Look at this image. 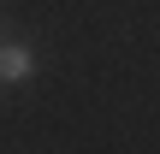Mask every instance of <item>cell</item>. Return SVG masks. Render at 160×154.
<instances>
[{
  "label": "cell",
  "instance_id": "obj_1",
  "mask_svg": "<svg viewBox=\"0 0 160 154\" xmlns=\"http://www.w3.org/2000/svg\"><path fill=\"white\" fill-rule=\"evenodd\" d=\"M30 71H36V59H30V47H24V42L0 47V77H6V83H24Z\"/></svg>",
  "mask_w": 160,
  "mask_h": 154
}]
</instances>
